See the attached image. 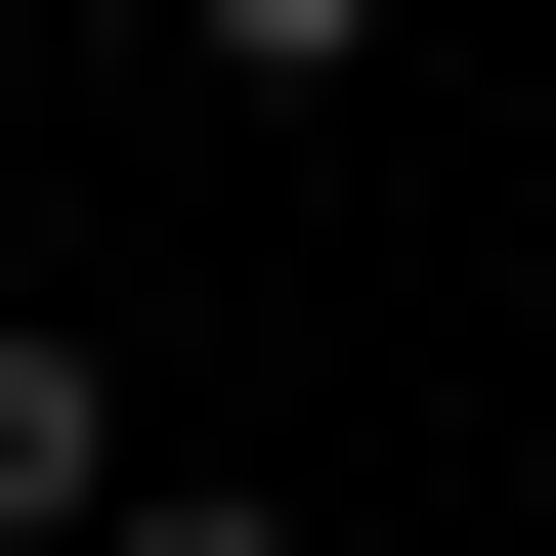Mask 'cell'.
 <instances>
[{"label": "cell", "mask_w": 556, "mask_h": 556, "mask_svg": "<svg viewBox=\"0 0 556 556\" xmlns=\"http://www.w3.org/2000/svg\"><path fill=\"white\" fill-rule=\"evenodd\" d=\"M86 514H129V386H86L43 300H0V556H86Z\"/></svg>", "instance_id": "1"}, {"label": "cell", "mask_w": 556, "mask_h": 556, "mask_svg": "<svg viewBox=\"0 0 556 556\" xmlns=\"http://www.w3.org/2000/svg\"><path fill=\"white\" fill-rule=\"evenodd\" d=\"M86 556H300V514H214V471H129V514H86Z\"/></svg>", "instance_id": "3"}, {"label": "cell", "mask_w": 556, "mask_h": 556, "mask_svg": "<svg viewBox=\"0 0 556 556\" xmlns=\"http://www.w3.org/2000/svg\"><path fill=\"white\" fill-rule=\"evenodd\" d=\"M172 43H257V86H343V43H386V0H172Z\"/></svg>", "instance_id": "2"}]
</instances>
